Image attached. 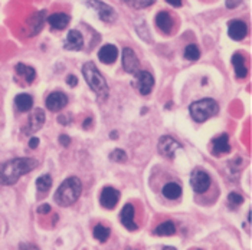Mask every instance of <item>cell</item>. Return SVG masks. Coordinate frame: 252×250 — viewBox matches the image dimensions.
Listing matches in <instances>:
<instances>
[{
	"label": "cell",
	"instance_id": "6da1fadb",
	"mask_svg": "<svg viewBox=\"0 0 252 250\" xmlns=\"http://www.w3.org/2000/svg\"><path fill=\"white\" fill-rule=\"evenodd\" d=\"M38 167V161L35 158H13L6 163H0V184L1 186H13L18 183L22 175L31 173Z\"/></svg>",
	"mask_w": 252,
	"mask_h": 250
},
{
	"label": "cell",
	"instance_id": "7a4b0ae2",
	"mask_svg": "<svg viewBox=\"0 0 252 250\" xmlns=\"http://www.w3.org/2000/svg\"><path fill=\"white\" fill-rule=\"evenodd\" d=\"M82 75L85 78L88 86L91 88V91H94V94L99 99H107L108 96V83L105 81V78L102 77V74L98 71V68L94 65V62H87L82 65Z\"/></svg>",
	"mask_w": 252,
	"mask_h": 250
},
{
	"label": "cell",
	"instance_id": "3957f363",
	"mask_svg": "<svg viewBox=\"0 0 252 250\" xmlns=\"http://www.w3.org/2000/svg\"><path fill=\"white\" fill-rule=\"evenodd\" d=\"M82 193V183L78 177H69L66 178L55 193V201L62 207H68L74 204L79 198Z\"/></svg>",
	"mask_w": 252,
	"mask_h": 250
},
{
	"label": "cell",
	"instance_id": "277c9868",
	"mask_svg": "<svg viewBox=\"0 0 252 250\" xmlns=\"http://www.w3.org/2000/svg\"><path fill=\"white\" fill-rule=\"evenodd\" d=\"M218 111H219V105L212 98H205V99L196 101L189 107V112L196 122L208 121L209 118L216 115Z\"/></svg>",
	"mask_w": 252,
	"mask_h": 250
},
{
	"label": "cell",
	"instance_id": "5b68a950",
	"mask_svg": "<svg viewBox=\"0 0 252 250\" xmlns=\"http://www.w3.org/2000/svg\"><path fill=\"white\" fill-rule=\"evenodd\" d=\"M85 3H87V6H90L91 9L95 10L98 18L102 22L111 23V22H114L117 19L116 12H114V9L110 4H107L104 1H99V0H87Z\"/></svg>",
	"mask_w": 252,
	"mask_h": 250
},
{
	"label": "cell",
	"instance_id": "8992f818",
	"mask_svg": "<svg viewBox=\"0 0 252 250\" xmlns=\"http://www.w3.org/2000/svg\"><path fill=\"white\" fill-rule=\"evenodd\" d=\"M190 184H192V189L194 192L202 194V193L208 192V189L211 187V177L206 171L196 168L190 175Z\"/></svg>",
	"mask_w": 252,
	"mask_h": 250
},
{
	"label": "cell",
	"instance_id": "52a82bcc",
	"mask_svg": "<svg viewBox=\"0 0 252 250\" xmlns=\"http://www.w3.org/2000/svg\"><path fill=\"white\" fill-rule=\"evenodd\" d=\"M134 75H136L134 79H136V86L137 89H138V92L141 95H149L152 92L153 86H155V78H153V75L150 72H147V71H138Z\"/></svg>",
	"mask_w": 252,
	"mask_h": 250
},
{
	"label": "cell",
	"instance_id": "ba28073f",
	"mask_svg": "<svg viewBox=\"0 0 252 250\" xmlns=\"http://www.w3.org/2000/svg\"><path fill=\"white\" fill-rule=\"evenodd\" d=\"M182 148V144L177 142L175 138H172L170 135H163L160 139H158V153L164 157H169V158H173L176 150Z\"/></svg>",
	"mask_w": 252,
	"mask_h": 250
},
{
	"label": "cell",
	"instance_id": "9c48e42d",
	"mask_svg": "<svg viewBox=\"0 0 252 250\" xmlns=\"http://www.w3.org/2000/svg\"><path fill=\"white\" fill-rule=\"evenodd\" d=\"M123 68L128 74H136L140 71V60L131 48L123 49Z\"/></svg>",
	"mask_w": 252,
	"mask_h": 250
},
{
	"label": "cell",
	"instance_id": "30bf717a",
	"mask_svg": "<svg viewBox=\"0 0 252 250\" xmlns=\"http://www.w3.org/2000/svg\"><path fill=\"white\" fill-rule=\"evenodd\" d=\"M120 200V193L117 192L114 187H105L102 189L101 195H99V203L104 209H108V210H113L117 206Z\"/></svg>",
	"mask_w": 252,
	"mask_h": 250
},
{
	"label": "cell",
	"instance_id": "8fae6325",
	"mask_svg": "<svg viewBox=\"0 0 252 250\" xmlns=\"http://www.w3.org/2000/svg\"><path fill=\"white\" fill-rule=\"evenodd\" d=\"M247 32H248V28H247L244 20H229V23H228V35H229V38L233 39V40H242L247 36Z\"/></svg>",
	"mask_w": 252,
	"mask_h": 250
},
{
	"label": "cell",
	"instance_id": "7c38bea8",
	"mask_svg": "<svg viewBox=\"0 0 252 250\" xmlns=\"http://www.w3.org/2000/svg\"><path fill=\"white\" fill-rule=\"evenodd\" d=\"M45 104H46V108H48L49 111L57 112V111H61L62 108L66 107V104H68V96L65 95L63 92H52V94L48 95Z\"/></svg>",
	"mask_w": 252,
	"mask_h": 250
},
{
	"label": "cell",
	"instance_id": "4fadbf2b",
	"mask_svg": "<svg viewBox=\"0 0 252 250\" xmlns=\"http://www.w3.org/2000/svg\"><path fill=\"white\" fill-rule=\"evenodd\" d=\"M46 22V12L45 10H39L36 13H33L31 16V19L28 20V29H29V36H35L42 30L43 25Z\"/></svg>",
	"mask_w": 252,
	"mask_h": 250
},
{
	"label": "cell",
	"instance_id": "5bb4252c",
	"mask_svg": "<svg viewBox=\"0 0 252 250\" xmlns=\"http://www.w3.org/2000/svg\"><path fill=\"white\" fill-rule=\"evenodd\" d=\"M120 220H121V224L126 229H128V230L131 231L137 230V224L136 222H134V206L133 204L127 203L123 207V210L120 213Z\"/></svg>",
	"mask_w": 252,
	"mask_h": 250
},
{
	"label": "cell",
	"instance_id": "9a60e30c",
	"mask_svg": "<svg viewBox=\"0 0 252 250\" xmlns=\"http://www.w3.org/2000/svg\"><path fill=\"white\" fill-rule=\"evenodd\" d=\"M117 56H118V49L117 46L111 45V43H107L104 45L99 51H98V59L105 63V65H111L117 60Z\"/></svg>",
	"mask_w": 252,
	"mask_h": 250
},
{
	"label": "cell",
	"instance_id": "2e32d148",
	"mask_svg": "<svg viewBox=\"0 0 252 250\" xmlns=\"http://www.w3.org/2000/svg\"><path fill=\"white\" fill-rule=\"evenodd\" d=\"M82 46H84V38H82V35L78 30H75V29L69 30L68 35H66V39H65L63 48L66 51H81Z\"/></svg>",
	"mask_w": 252,
	"mask_h": 250
},
{
	"label": "cell",
	"instance_id": "e0dca14e",
	"mask_svg": "<svg viewBox=\"0 0 252 250\" xmlns=\"http://www.w3.org/2000/svg\"><path fill=\"white\" fill-rule=\"evenodd\" d=\"M231 151L229 137L228 134H222L212 139V153L215 155H223Z\"/></svg>",
	"mask_w": 252,
	"mask_h": 250
},
{
	"label": "cell",
	"instance_id": "ac0fdd59",
	"mask_svg": "<svg viewBox=\"0 0 252 250\" xmlns=\"http://www.w3.org/2000/svg\"><path fill=\"white\" fill-rule=\"evenodd\" d=\"M156 25H157V28L163 32V33H166V35H169L172 30H173V19H172V16L167 13V12H158L157 15H156Z\"/></svg>",
	"mask_w": 252,
	"mask_h": 250
},
{
	"label": "cell",
	"instance_id": "d6986e66",
	"mask_svg": "<svg viewBox=\"0 0 252 250\" xmlns=\"http://www.w3.org/2000/svg\"><path fill=\"white\" fill-rule=\"evenodd\" d=\"M46 22L49 23V26L52 28V29H57V30H62V29H65L68 25H69V22H71V18L66 15V13H54V15H51V16H48L46 18Z\"/></svg>",
	"mask_w": 252,
	"mask_h": 250
},
{
	"label": "cell",
	"instance_id": "ffe728a7",
	"mask_svg": "<svg viewBox=\"0 0 252 250\" xmlns=\"http://www.w3.org/2000/svg\"><path fill=\"white\" fill-rule=\"evenodd\" d=\"M43 124H45V112H43V110L36 108L29 118V133L39 131Z\"/></svg>",
	"mask_w": 252,
	"mask_h": 250
},
{
	"label": "cell",
	"instance_id": "44dd1931",
	"mask_svg": "<svg viewBox=\"0 0 252 250\" xmlns=\"http://www.w3.org/2000/svg\"><path fill=\"white\" fill-rule=\"evenodd\" d=\"M15 105L20 112H28L33 107V98L29 94H19L15 98Z\"/></svg>",
	"mask_w": 252,
	"mask_h": 250
},
{
	"label": "cell",
	"instance_id": "7402d4cb",
	"mask_svg": "<svg viewBox=\"0 0 252 250\" xmlns=\"http://www.w3.org/2000/svg\"><path fill=\"white\" fill-rule=\"evenodd\" d=\"M232 65L235 68V75L239 79H244L247 77V63H245V58L241 54H235L232 56Z\"/></svg>",
	"mask_w": 252,
	"mask_h": 250
},
{
	"label": "cell",
	"instance_id": "603a6c76",
	"mask_svg": "<svg viewBox=\"0 0 252 250\" xmlns=\"http://www.w3.org/2000/svg\"><path fill=\"white\" fill-rule=\"evenodd\" d=\"M16 74L20 75V77H23L29 83H32L33 82V79L36 77V71H35V68H32V66H29V65H25V63H18L16 65Z\"/></svg>",
	"mask_w": 252,
	"mask_h": 250
},
{
	"label": "cell",
	"instance_id": "cb8c5ba5",
	"mask_svg": "<svg viewBox=\"0 0 252 250\" xmlns=\"http://www.w3.org/2000/svg\"><path fill=\"white\" fill-rule=\"evenodd\" d=\"M163 195L169 200H177L182 195V187L177 183H167L163 187Z\"/></svg>",
	"mask_w": 252,
	"mask_h": 250
},
{
	"label": "cell",
	"instance_id": "d4e9b609",
	"mask_svg": "<svg viewBox=\"0 0 252 250\" xmlns=\"http://www.w3.org/2000/svg\"><path fill=\"white\" fill-rule=\"evenodd\" d=\"M155 233L157 236H173L176 233L175 223L173 222H164V223L157 226Z\"/></svg>",
	"mask_w": 252,
	"mask_h": 250
},
{
	"label": "cell",
	"instance_id": "484cf974",
	"mask_svg": "<svg viewBox=\"0 0 252 250\" xmlns=\"http://www.w3.org/2000/svg\"><path fill=\"white\" fill-rule=\"evenodd\" d=\"M52 187V177L45 174V175H40L38 180H36V189L39 193H46L49 192V189Z\"/></svg>",
	"mask_w": 252,
	"mask_h": 250
},
{
	"label": "cell",
	"instance_id": "4316f807",
	"mask_svg": "<svg viewBox=\"0 0 252 250\" xmlns=\"http://www.w3.org/2000/svg\"><path fill=\"white\" fill-rule=\"evenodd\" d=\"M93 234H94V237L97 239L98 242L104 243V242H107V240H108V237H110V229H108L107 226L97 224V226L94 227Z\"/></svg>",
	"mask_w": 252,
	"mask_h": 250
},
{
	"label": "cell",
	"instance_id": "83f0119b",
	"mask_svg": "<svg viewBox=\"0 0 252 250\" xmlns=\"http://www.w3.org/2000/svg\"><path fill=\"white\" fill-rule=\"evenodd\" d=\"M183 55H185V58L188 59V60H197V59L200 58V51H199L196 43H189L185 48Z\"/></svg>",
	"mask_w": 252,
	"mask_h": 250
},
{
	"label": "cell",
	"instance_id": "f1b7e54d",
	"mask_svg": "<svg viewBox=\"0 0 252 250\" xmlns=\"http://www.w3.org/2000/svg\"><path fill=\"white\" fill-rule=\"evenodd\" d=\"M127 6L133 7V9H144V7H150L152 4H155L156 0H123Z\"/></svg>",
	"mask_w": 252,
	"mask_h": 250
},
{
	"label": "cell",
	"instance_id": "f546056e",
	"mask_svg": "<svg viewBox=\"0 0 252 250\" xmlns=\"http://www.w3.org/2000/svg\"><path fill=\"white\" fill-rule=\"evenodd\" d=\"M228 201H229L231 207L236 209L238 206H241V204L244 203V197H242L241 194H238V193H231V194L228 195Z\"/></svg>",
	"mask_w": 252,
	"mask_h": 250
},
{
	"label": "cell",
	"instance_id": "4dcf8cb0",
	"mask_svg": "<svg viewBox=\"0 0 252 250\" xmlns=\"http://www.w3.org/2000/svg\"><path fill=\"white\" fill-rule=\"evenodd\" d=\"M110 160L114 161V163H124L127 160V154L123 151V150H114L111 154H110Z\"/></svg>",
	"mask_w": 252,
	"mask_h": 250
},
{
	"label": "cell",
	"instance_id": "1f68e13d",
	"mask_svg": "<svg viewBox=\"0 0 252 250\" xmlns=\"http://www.w3.org/2000/svg\"><path fill=\"white\" fill-rule=\"evenodd\" d=\"M242 1H244V0H226V7H228V9H235V7H238Z\"/></svg>",
	"mask_w": 252,
	"mask_h": 250
},
{
	"label": "cell",
	"instance_id": "d6a6232c",
	"mask_svg": "<svg viewBox=\"0 0 252 250\" xmlns=\"http://www.w3.org/2000/svg\"><path fill=\"white\" fill-rule=\"evenodd\" d=\"M66 83L69 85V86H77L78 85V79L75 75H68L66 77Z\"/></svg>",
	"mask_w": 252,
	"mask_h": 250
},
{
	"label": "cell",
	"instance_id": "836d02e7",
	"mask_svg": "<svg viewBox=\"0 0 252 250\" xmlns=\"http://www.w3.org/2000/svg\"><path fill=\"white\" fill-rule=\"evenodd\" d=\"M59 142H61L63 147H68V145L71 144V138H69L68 135H61V137H59Z\"/></svg>",
	"mask_w": 252,
	"mask_h": 250
},
{
	"label": "cell",
	"instance_id": "e575fe53",
	"mask_svg": "<svg viewBox=\"0 0 252 250\" xmlns=\"http://www.w3.org/2000/svg\"><path fill=\"white\" fill-rule=\"evenodd\" d=\"M49 212H51V206H49V204H42V206H39V214H48Z\"/></svg>",
	"mask_w": 252,
	"mask_h": 250
},
{
	"label": "cell",
	"instance_id": "d590c367",
	"mask_svg": "<svg viewBox=\"0 0 252 250\" xmlns=\"http://www.w3.org/2000/svg\"><path fill=\"white\" fill-rule=\"evenodd\" d=\"M19 250H39L35 245H31V243H22L19 246Z\"/></svg>",
	"mask_w": 252,
	"mask_h": 250
},
{
	"label": "cell",
	"instance_id": "8d00e7d4",
	"mask_svg": "<svg viewBox=\"0 0 252 250\" xmlns=\"http://www.w3.org/2000/svg\"><path fill=\"white\" fill-rule=\"evenodd\" d=\"M39 145V138H36V137H32L31 138V141H29V147L31 148H36Z\"/></svg>",
	"mask_w": 252,
	"mask_h": 250
},
{
	"label": "cell",
	"instance_id": "74e56055",
	"mask_svg": "<svg viewBox=\"0 0 252 250\" xmlns=\"http://www.w3.org/2000/svg\"><path fill=\"white\" fill-rule=\"evenodd\" d=\"M169 4H172V6H175V7H180L182 6V0H166Z\"/></svg>",
	"mask_w": 252,
	"mask_h": 250
},
{
	"label": "cell",
	"instance_id": "f35d334b",
	"mask_svg": "<svg viewBox=\"0 0 252 250\" xmlns=\"http://www.w3.org/2000/svg\"><path fill=\"white\" fill-rule=\"evenodd\" d=\"M91 122H93V119H91V118H88V119H85V122H84V128H88Z\"/></svg>",
	"mask_w": 252,
	"mask_h": 250
},
{
	"label": "cell",
	"instance_id": "ab89813d",
	"mask_svg": "<svg viewBox=\"0 0 252 250\" xmlns=\"http://www.w3.org/2000/svg\"><path fill=\"white\" fill-rule=\"evenodd\" d=\"M163 250H177V249L172 248V246H164V248H163Z\"/></svg>",
	"mask_w": 252,
	"mask_h": 250
},
{
	"label": "cell",
	"instance_id": "60d3db41",
	"mask_svg": "<svg viewBox=\"0 0 252 250\" xmlns=\"http://www.w3.org/2000/svg\"><path fill=\"white\" fill-rule=\"evenodd\" d=\"M117 137H118V134H116V133H111V138H113V139H116Z\"/></svg>",
	"mask_w": 252,
	"mask_h": 250
}]
</instances>
